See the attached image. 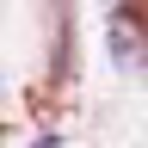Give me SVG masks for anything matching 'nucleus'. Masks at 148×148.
<instances>
[{
  "label": "nucleus",
  "instance_id": "obj_1",
  "mask_svg": "<svg viewBox=\"0 0 148 148\" xmlns=\"http://www.w3.org/2000/svg\"><path fill=\"white\" fill-rule=\"evenodd\" d=\"M111 49H117V62H148V18L142 6H117V18H111Z\"/></svg>",
  "mask_w": 148,
  "mask_h": 148
}]
</instances>
